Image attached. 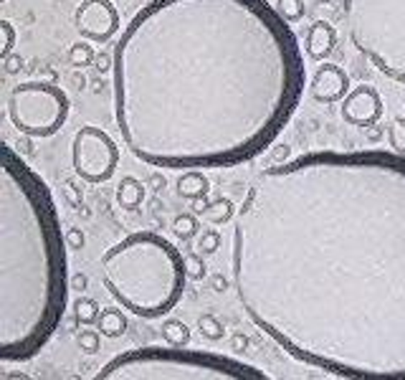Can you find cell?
Listing matches in <instances>:
<instances>
[{
	"mask_svg": "<svg viewBox=\"0 0 405 380\" xmlns=\"http://www.w3.org/2000/svg\"><path fill=\"white\" fill-rule=\"evenodd\" d=\"M238 304L289 357L405 380V155L304 152L264 168L233 218Z\"/></svg>",
	"mask_w": 405,
	"mask_h": 380,
	"instance_id": "obj_1",
	"label": "cell"
},
{
	"mask_svg": "<svg viewBox=\"0 0 405 380\" xmlns=\"http://www.w3.org/2000/svg\"><path fill=\"white\" fill-rule=\"evenodd\" d=\"M304 84L297 33L266 0H150L115 46L117 129L152 168L254 160L289 125Z\"/></svg>",
	"mask_w": 405,
	"mask_h": 380,
	"instance_id": "obj_2",
	"label": "cell"
},
{
	"mask_svg": "<svg viewBox=\"0 0 405 380\" xmlns=\"http://www.w3.org/2000/svg\"><path fill=\"white\" fill-rule=\"evenodd\" d=\"M66 236L54 195L11 145L0 165V357H36L69 304Z\"/></svg>",
	"mask_w": 405,
	"mask_h": 380,
	"instance_id": "obj_3",
	"label": "cell"
},
{
	"mask_svg": "<svg viewBox=\"0 0 405 380\" xmlns=\"http://www.w3.org/2000/svg\"><path fill=\"white\" fill-rule=\"evenodd\" d=\"M185 256L152 231L124 236L102 253V282L122 309L142 320H160L185 292Z\"/></svg>",
	"mask_w": 405,
	"mask_h": 380,
	"instance_id": "obj_4",
	"label": "cell"
},
{
	"mask_svg": "<svg viewBox=\"0 0 405 380\" xmlns=\"http://www.w3.org/2000/svg\"><path fill=\"white\" fill-rule=\"evenodd\" d=\"M97 380H269V373L228 355L150 345L119 352L94 375Z\"/></svg>",
	"mask_w": 405,
	"mask_h": 380,
	"instance_id": "obj_5",
	"label": "cell"
},
{
	"mask_svg": "<svg viewBox=\"0 0 405 380\" xmlns=\"http://www.w3.org/2000/svg\"><path fill=\"white\" fill-rule=\"evenodd\" d=\"M345 25L377 71L405 84V0H345Z\"/></svg>",
	"mask_w": 405,
	"mask_h": 380,
	"instance_id": "obj_6",
	"label": "cell"
},
{
	"mask_svg": "<svg viewBox=\"0 0 405 380\" xmlns=\"http://www.w3.org/2000/svg\"><path fill=\"white\" fill-rule=\"evenodd\" d=\"M66 91L49 81H25L8 97V120L20 134L33 139L54 137L69 120Z\"/></svg>",
	"mask_w": 405,
	"mask_h": 380,
	"instance_id": "obj_7",
	"label": "cell"
},
{
	"mask_svg": "<svg viewBox=\"0 0 405 380\" xmlns=\"http://www.w3.org/2000/svg\"><path fill=\"white\" fill-rule=\"evenodd\" d=\"M119 165V145L104 132L102 127L84 125L74 134L71 168L84 183L99 185L115 175Z\"/></svg>",
	"mask_w": 405,
	"mask_h": 380,
	"instance_id": "obj_8",
	"label": "cell"
},
{
	"mask_svg": "<svg viewBox=\"0 0 405 380\" xmlns=\"http://www.w3.org/2000/svg\"><path fill=\"white\" fill-rule=\"evenodd\" d=\"M74 23L86 41L107 43L119 30L122 21L112 0H81L74 13Z\"/></svg>",
	"mask_w": 405,
	"mask_h": 380,
	"instance_id": "obj_9",
	"label": "cell"
},
{
	"mask_svg": "<svg viewBox=\"0 0 405 380\" xmlns=\"http://www.w3.org/2000/svg\"><path fill=\"white\" fill-rule=\"evenodd\" d=\"M339 115L347 125L352 127H370L377 125L382 117V97L375 86L370 84H360L355 89H350L345 99H342V109Z\"/></svg>",
	"mask_w": 405,
	"mask_h": 380,
	"instance_id": "obj_10",
	"label": "cell"
},
{
	"mask_svg": "<svg viewBox=\"0 0 405 380\" xmlns=\"http://www.w3.org/2000/svg\"><path fill=\"white\" fill-rule=\"evenodd\" d=\"M309 94L317 99V102L324 104H334L342 102V99L350 94V76L345 74V69L337 67V64H324V67L317 69V74L309 81Z\"/></svg>",
	"mask_w": 405,
	"mask_h": 380,
	"instance_id": "obj_11",
	"label": "cell"
},
{
	"mask_svg": "<svg viewBox=\"0 0 405 380\" xmlns=\"http://www.w3.org/2000/svg\"><path fill=\"white\" fill-rule=\"evenodd\" d=\"M337 46V30L327 21H317L315 25H309L307 41H304V51L312 61H324Z\"/></svg>",
	"mask_w": 405,
	"mask_h": 380,
	"instance_id": "obj_12",
	"label": "cell"
},
{
	"mask_svg": "<svg viewBox=\"0 0 405 380\" xmlns=\"http://www.w3.org/2000/svg\"><path fill=\"white\" fill-rule=\"evenodd\" d=\"M117 205L124 208V211H137L142 200H145V183L137 180V178L127 175L122 178V183L117 185Z\"/></svg>",
	"mask_w": 405,
	"mask_h": 380,
	"instance_id": "obj_13",
	"label": "cell"
},
{
	"mask_svg": "<svg viewBox=\"0 0 405 380\" xmlns=\"http://www.w3.org/2000/svg\"><path fill=\"white\" fill-rule=\"evenodd\" d=\"M208 190H211V180H208V175L203 173V170H185L180 178H177V193L182 195V198L188 200H195L200 198V195H208Z\"/></svg>",
	"mask_w": 405,
	"mask_h": 380,
	"instance_id": "obj_14",
	"label": "cell"
},
{
	"mask_svg": "<svg viewBox=\"0 0 405 380\" xmlns=\"http://www.w3.org/2000/svg\"><path fill=\"white\" fill-rule=\"evenodd\" d=\"M97 330L102 332L104 338L117 340L127 332V317H124V312H122L119 307L102 309V314H99V320H97Z\"/></svg>",
	"mask_w": 405,
	"mask_h": 380,
	"instance_id": "obj_15",
	"label": "cell"
},
{
	"mask_svg": "<svg viewBox=\"0 0 405 380\" xmlns=\"http://www.w3.org/2000/svg\"><path fill=\"white\" fill-rule=\"evenodd\" d=\"M236 208H233V203H230L228 198H216V200H211L208 203V208L200 216L206 218L208 224H213V226H223V224H228V221H233L236 218Z\"/></svg>",
	"mask_w": 405,
	"mask_h": 380,
	"instance_id": "obj_16",
	"label": "cell"
},
{
	"mask_svg": "<svg viewBox=\"0 0 405 380\" xmlns=\"http://www.w3.org/2000/svg\"><path fill=\"white\" fill-rule=\"evenodd\" d=\"M160 335L168 345H188L190 342V327L182 320H165L160 327Z\"/></svg>",
	"mask_w": 405,
	"mask_h": 380,
	"instance_id": "obj_17",
	"label": "cell"
},
{
	"mask_svg": "<svg viewBox=\"0 0 405 380\" xmlns=\"http://www.w3.org/2000/svg\"><path fill=\"white\" fill-rule=\"evenodd\" d=\"M198 332L206 340L216 342V340H223L225 338V325L218 320L216 314L208 312V314H200V317H198Z\"/></svg>",
	"mask_w": 405,
	"mask_h": 380,
	"instance_id": "obj_18",
	"label": "cell"
},
{
	"mask_svg": "<svg viewBox=\"0 0 405 380\" xmlns=\"http://www.w3.org/2000/svg\"><path fill=\"white\" fill-rule=\"evenodd\" d=\"M74 314H76V320H79L81 325H94V322L99 320L102 309H99V304L94 302V299H89V296H79V299L74 302Z\"/></svg>",
	"mask_w": 405,
	"mask_h": 380,
	"instance_id": "obj_19",
	"label": "cell"
},
{
	"mask_svg": "<svg viewBox=\"0 0 405 380\" xmlns=\"http://www.w3.org/2000/svg\"><path fill=\"white\" fill-rule=\"evenodd\" d=\"M94 59H97V54H94V49H91L86 41L74 43L71 49H69V64H71L74 69L91 67V64H94Z\"/></svg>",
	"mask_w": 405,
	"mask_h": 380,
	"instance_id": "obj_20",
	"label": "cell"
},
{
	"mask_svg": "<svg viewBox=\"0 0 405 380\" xmlns=\"http://www.w3.org/2000/svg\"><path fill=\"white\" fill-rule=\"evenodd\" d=\"M221 243H223V236H221V231L203 229V234H200L198 241H195V251L203 253V256H211V253H216L218 248H221Z\"/></svg>",
	"mask_w": 405,
	"mask_h": 380,
	"instance_id": "obj_21",
	"label": "cell"
},
{
	"mask_svg": "<svg viewBox=\"0 0 405 380\" xmlns=\"http://www.w3.org/2000/svg\"><path fill=\"white\" fill-rule=\"evenodd\" d=\"M198 231H200L198 218H195L193 213H182V216H177L175 221H172V234H175L177 238H182V241L193 238Z\"/></svg>",
	"mask_w": 405,
	"mask_h": 380,
	"instance_id": "obj_22",
	"label": "cell"
},
{
	"mask_svg": "<svg viewBox=\"0 0 405 380\" xmlns=\"http://www.w3.org/2000/svg\"><path fill=\"white\" fill-rule=\"evenodd\" d=\"M102 332L99 330H81L76 335V345H79V350L86 352V355H97L102 350Z\"/></svg>",
	"mask_w": 405,
	"mask_h": 380,
	"instance_id": "obj_23",
	"label": "cell"
},
{
	"mask_svg": "<svg viewBox=\"0 0 405 380\" xmlns=\"http://www.w3.org/2000/svg\"><path fill=\"white\" fill-rule=\"evenodd\" d=\"M276 11L289 23H299L304 18V0H276Z\"/></svg>",
	"mask_w": 405,
	"mask_h": 380,
	"instance_id": "obj_24",
	"label": "cell"
},
{
	"mask_svg": "<svg viewBox=\"0 0 405 380\" xmlns=\"http://www.w3.org/2000/svg\"><path fill=\"white\" fill-rule=\"evenodd\" d=\"M387 139H390V147L400 155H405V120H395L393 125L387 127Z\"/></svg>",
	"mask_w": 405,
	"mask_h": 380,
	"instance_id": "obj_25",
	"label": "cell"
},
{
	"mask_svg": "<svg viewBox=\"0 0 405 380\" xmlns=\"http://www.w3.org/2000/svg\"><path fill=\"white\" fill-rule=\"evenodd\" d=\"M0 33H3V43H0V59L13 54L16 49V28H13L11 21H0Z\"/></svg>",
	"mask_w": 405,
	"mask_h": 380,
	"instance_id": "obj_26",
	"label": "cell"
},
{
	"mask_svg": "<svg viewBox=\"0 0 405 380\" xmlns=\"http://www.w3.org/2000/svg\"><path fill=\"white\" fill-rule=\"evenodd\" d=\"M206 261H203V253H188L185 256V272H188V279H203L206 277Z\"/></svg>",
	"mask_w": 405,
	"mask_h": 380,
	"instance_id": "obj_27",
	"label": "cell"
},
{
	"mask_svg": "<svg viewBox=\"0 0 405 380\" xmlns=\"http://www.w3.org/2000/svg\"><path fill=\"white\" fill-rule=\"evenodd\" d=\"M64 236H66V246L71 248V251H79V248H84L86 236H84V231H81V229H69Z\"/></svg>",
	"mask_w": 405,
	"mask_h": 380,
	"instance_id": "obj_28",
	"label": "cell"
},
{
	"mask_svg": "<svg viewBox=\"0 0 405 380\" xmlns=\"http://www.w3.org/2000/svg\"><path fill=\"white\" fill-rule=\"evenodd\" d=\"M91 67L97 69V71H102V74H107V71H112L115 69V54L109 56V54H97V59H94V64Z\"/></svg>",
	"mask_w": 405,
	"mask_h": 380,
	"instance_id": "obj_29",
	"label": "cell"
},
{
	"mask_svg": "<svg viewBox=\"0 0 405 380\" xmlns=\"http://www.w3.org/2000/svg\"><path fill=\"white\" fill-rule=\"evenodd\" d=\"M61 193H64V198H66L71 205H81V193L76 190V185H74V183H64Z\"/></svg>",
	"mask_w": 405,
	"mask_h": 380,
	"instance_id": "obj_30",
	"label": "cell"
},
{
	"mask_svg": "<svg viewBox=\"0 0 405 380\" xmlns=\"http://www.w3.org/2000/svg\"><path fill=\"white\" fill-rule=\"evenodd\" d=\"M3 67H6L8 74H18L20 69H23V59L11 54V56H6V59H3Z\"/></svg>",
	"mask_w": 405,
	"mask_h": 380,
	"instance_id": "obj_31",
	"label": "cell"
},
{
	"mask_svg": "<svg viewBox=\"0 0 405 380\" xmlns=\"http://www.w3.org/2000/svg\"><path fill=\"white\" fill-rule=\"evenodd\" d=\"M211 287H213V292H218V294H223V292L228 289V282H225L223 274H216V277H211Z\"/></svg>",
	"mask_w": 405,
	"mask_h": 380,
	"instance_id": "obj_32",
	"label": "cell"
},
{
	"mask_svg": "<svg viewBox=\"0 0 405 380\" xmlns=\"http://www.w3.org/2000/svg\"><path fill=\"white\" fill-rule=\"evenodd\" d=\"M365 137H368L370 142H380V139H382V127H377V125L365 127Z\"/></svg>",
	"mask_w": 405,
	"mask_h": 380,
	"instance_id": "obj_33",
	"label": "cell"
},
{
	"mask_svg": "<svg viewBox=\"0 0 405 380\" xmlns=\"http://www.w3.org/2000/svg\"><path fill=\"white\" fill-rule=\"evenodd\" d=\"M230 347H233V350H246V347H248V338L238 332V335H233V338H230Z\"/></svg>",
	"mask_w": 405,
	"mask_h": 380,
	"instance_id": "obj_34",
	"label": "cell"
},
{
	"mask_svg": "<svg viewBox=\"0 0 405 380\" xmlns=\"http://www.w3.org/2000/svg\"><path fill=\"white\" fill-rule=\"evenodd\" d=\"M208 203H211V200H208L206 195H200V198H195V200H193V213H195V216H200V213L206 211Z\"/></svg>",
	"mask_w": 405,
	"mask_h": 380,
	"instance_id": "obj_35",
	"label": "cell"
},
{
	"mask_svg": "<svg viewBox=\"0 0 405 380\" xmlns=\"http://www.w3.org/2000/svg\"><path fill=\"white\" fill-rule=\"evenodd\" d=\"M86 284L89 282H86L84 274H76V277L71 279V289H86Z\"/></svg>",
	"mask_w": 405,
	"mask_h": 380,
	"instance_id": "obj_36",
	"label": "cell"
}]
</instances>
